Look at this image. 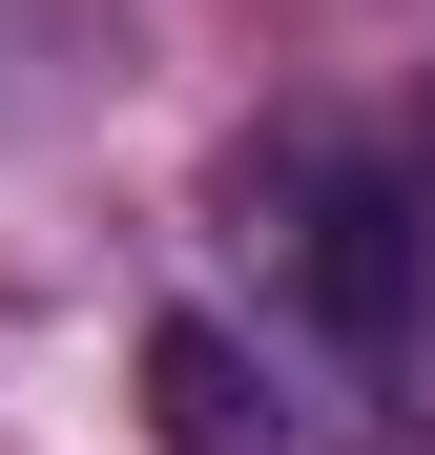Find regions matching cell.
<instances>
[{
	"mask_svg": "<svg viewBox=\"0 0 435 455\" xmlns=\"http://www.w3.org/2000/svg\"><path fill=\"white\" fill-rule=\"evenodd\" d=\"M229 228L290 269V311H311L352 372H394L435 331V166L374 124H270L249 166H229Z\"/></svg>",
	"mask_w": 435,
	"mask_h": 455,
	"instance_id": "1",
	"label": "cell"
},
{
	"mask_svg": "<svg viewBox=\"0 0 435 455\" xmlns=\"http://www.w3.org/2000/svg\"><path fill=\"white\" fill-rule=\"evenodd\" d=\"M145 435L166 455H311V414L270 394V352L229 311H145Z\"/></svg>",
	"mask_w": 435,
	"mask_h": 455,
	"instance_id": "2",
	"label": "cell"
}]
</instances>
